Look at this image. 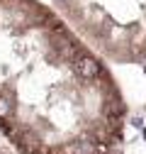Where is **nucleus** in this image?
<instances>
[{"label": "nucleus", "mask_w": 146, "mask_h": 154, "mask_svg": "<svg viewBox=\"0 0 146 154\" xmlns=\"http://www.w3.org/2000/svg\"><path fill=\"white\" fill-rule=\"evenodd\" d=\"M49 5L105 61H146V0H49Z\"/></svg>", "instance_id": "obj_2"}, {"label": "nucleus", "mask_w": 146, "mask_h": 154, "mask_svg": "<svg viewBox=\"0 0 146 154\" xmlns=\"http://www.w3.org/2000/svg\"><path fill=\"white\" fill-rule=\"evenodd\" d=\"M129 103L107 61L42 0H0V132L17 154H117Z\"/></svg>", "instance_id": "obj_1"}]
</instances>
